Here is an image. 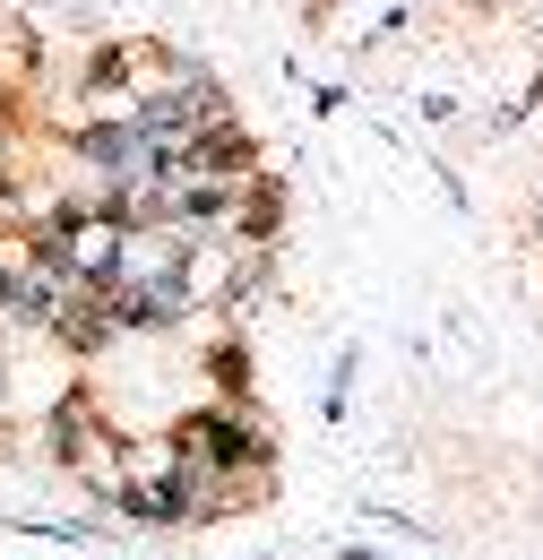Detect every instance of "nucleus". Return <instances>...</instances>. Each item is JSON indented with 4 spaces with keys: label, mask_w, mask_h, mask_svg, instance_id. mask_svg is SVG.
Here are the masks:
<instances>
[{
    "label": "nucleus",
    "mask_w": 543,
    "mask_h": 560,
    "mask_svg": "<svg viewBox=\"0 0 543 560\" xmlns=\"http://www.w3.org/2000/svg\"><path fill=\"white\" fill-rule=\"evenodd\" d=\"M345 560H380V552H362V544H354V552H345Z\"/></svg>",
    "instance_id": "f257e3e1"
}]
</instances>
